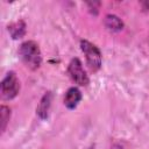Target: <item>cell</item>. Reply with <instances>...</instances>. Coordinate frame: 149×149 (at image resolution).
<instances>
[{
    "label": "cell",
    "instance_id": "cell-3",
    "mask_svg": "<svg viewBox=\"0 0 149 149\" xmlns=\"http://www.w3.org/2000/svg\"><path fill=\"white\" fill-rule=\"evenodd\" d=\"M20 91V81L15 72L9 71L1 81V97L3 100L14 99Z\"/></svg>",
    "mask_w": 149,
    "mask_h": 149
},
{
    "label": "cell",
    "instance_id": "cell-7",
    "mask_svg": "<svg viewBox=\"0 0 149 149\" xmlns=\"http://www.w3.org/2000/svg\"><path fill=\"white\" fill-rule=\"evenodd\" d=\"M104 23H105V27L109 30V31H113V33H116V31H120L122 30L123 28V22L122 20L116 16V15H113V14H108L105 16V20H104Z\"/></svg>",
    "mask_w": 149,
    "mask_h": 149
},
{
    "label": "cell",
    "instance_id": "cell-9",
    "mask_svg": "<svg viewBox=\"0 0 149 149\" xmlns=\"http://www.w3.org/2000/svg\"><path fill=\"white\" fill-rule=\"evenodd\" d=\"M0 118H1V133H3L10 119V109L7 106L2 105L0 107Z\"/></svg>",
    "mask_w": 149,
    "mask_h": 149
},
{
    "label": "cell",
    "instance_id": "cell-1",
    "mask_svg": "<svg viewBox=\"0 0 149 149\" xmlns=\"http://www.w3.org/2000/svg\"><path fill=\"white\" fill-rule=\"evenodd\" d=\"M19 55L21 61L30 70H36L42 63V55L40 47L34 41L23 42L19 48Z\"/></svg>",
    "mask_w": 149,
    "mask_h": 149
},
{
    "label": "cell",
    "instance_id": "cell-10",
    "mask_svg": "<svg viewBox=\"0 0 149 149\" xmlns=\"http://www.w3.org/2000/svg\"><path fill=\"white\" fill-rule=\"evenodd\" d=\"M86 5H87V7H88V9H90L91 13H93L94 15L98 14V9H99V6H100V2L93 1V2H87Z\"/></svg>",
    "mask_w": 149,
    "mask_h": 149
},
{
    "label": "cell",
    "instance_id": "cell-4",
    "mask_svg": "<svg viewBox=\"0 0 149 149\" xmlns=\"http://www.w3.org/2000/svg\"><path fill=\"white\" fill-rule=\"evenodd\" d=\"M68 73L70 76V78L78 85L80 86H86L90 81L88 76L86 74L81 62L78 58H73L71 59V62L69 63L68 66Z\"/></svg>",
    "mask_w": 149,
    "mask_h": 149
},
{
    "label": "cell",
    "instance_id": "cell-6",
    "mask_svg": "<svg viewBox=\"0 0 149 149\" xmlns=\"http://www.w3.org/2000/svg\"><path fill=\"white\" fill-rule=\"evenodd\" d=\"M51 101H52V93L51 92H47L44 93V95L41 98L38 106L36 108V113L41 119H47L49 115V109L51 106Z\"/></svg>",
    "mask_w": 149,
    "mask_h": 149
},
{
    "label": "cell",
    "instance_id": "cell-2",
    "mask_svg": "<svg viewBox=\"0 0 149 149\" xmlns=\"http://www.w3.org/2000/svg\"><path fill=\"white\" fill-rule=\"evenodd\" d=\"M80 49L85 55L86 64H87L88 69L92 72H97L101 68V63H102L100 50L94 44H92L91 42H88L86 40L80 41Z\"/></svg>",
    "mask_w": 149,
    "mask_h": 149
},
{
    "label": "cell",
    "instance_id": "cell-8",
    "mask_svg": "<svg viewBox=\"0 0 149 149\" xmlns=\"http://www.w3.org/2000/svg\"><path fill=\"white\" fill-rule=\"evenodd\" d=\"M7 29L10 34V36L14 40H17V38H21V37L24 36V34H26V23H24V21L20 20V21L10 23L7 27Z\"/></svg>",
    "mask_w": 149,
    "mask_h": 149
},
{
    "label": "cell",
    "instance_id": "cell-5",
    "mask_svg": "<svg viewBox=\"0 0 149 149\" xmlns=\"http://www.w3.org/2000/svg\"><path fill=\"white\" fill-rule=\"evenodd\" d=\"M81 100V93L77 87H70L64 97V105L69 109H74Z\"/></svg>",
    "mask_w": 149,
    "mask_h": 149
}]
</instances>
